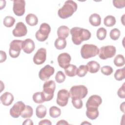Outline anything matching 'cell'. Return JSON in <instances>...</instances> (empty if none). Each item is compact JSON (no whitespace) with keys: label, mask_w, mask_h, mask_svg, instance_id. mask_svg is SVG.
<instances>
[{"label":"cell","mask_w":125,"mask_h":125,"mask_svg":"<svg viewBox=\"0 0 125 125\" xmlns=\"http://www.w3.org/2000/svg\"><path fill=\"white\" fill-rule=\"evenodd\" d=\"M69 28L65 25H62L57 29V35L58 38L65 39L69 34Z\"/></svg>","instance_id":"19"},{"label":"cell","mask_w":125,"mask_h":125,"mask_svg":"<svg viewBox=\"0 0 125 125\" xmlns=\"http://www.w3.org/2000/svg\"><path fill=\"white\" fill-rule=\"evenodd\" d=\"M99 49L95 45L92 44H84L81 49V56L83 59H88L99 54Z\"/></svg>","instance_id":"4"},{"label":"cell","mask_w":125,"mask_h":125,"mask_svg":"<svg viewBox=\"0 0 125 125\" xmlns=\"http://www.w3.org/2000/svg\"><path fill=\"white\" fill-rule=\"evenodd\" d=\"M35 48L34 41L31 39H26L22 42V49L26 54L32 53Z\"/></svg>","instance_id":"17"},{"label":"cell","mask_w":125,"mask_h":125,"mask_svg":"<svg viewBox=\"0 0 125 125\" xmlns=\"http://www.w3.org/2000/svg\"><path fill=\"white\" fill-rule=\"evenodd\" d=\"M0 62L1 63L4 61H5V60H6V53L2 51V50H0Z\"/></svg>","instance_id":"42"},{"label":"cell","mask_w":125,"mask_h":125,"mask_svg":"<svg viewBox=\"0 0 125 125\" xmlns=\"http://www.w3.org/2000/svg\"><path fill=\"white\" fill-rule=\"evenodd\" d=\"M55 71L54 68L51 65L47 64L42 67L39 71V78L43 81L48 80L53 75Z\"/></svg>","instance_id":"10"},{"label":"cell","mask_w":125,"mask_h":125,"mask_svg":"<svg viewBox=\"0 0 125 125\" xmlns=\"http://www.w3.org/2000/svg\"><path fill=\"white\" fill-rule=\"evenodd\" d=\"M106 34H107L106 30L103 27H101L97 30L96 36L98 39L102 41V40H104L105 38Z\"/></svg>","instance_id":"35"},{"label":"cell","mask_w":125,"mask_h":125,"mask_svg":"<svg viewBox=\"0 0 125 125\" xmlns=\"http://www.w3.org/2000/svg\"><path fill=\"white\" fill-rule=\"evenodd\" d=\"M91 124L90 123H87L86 122H83V123H82V124H81V125H83V124Z\"/></svg>","instance_id":"48"},{"label":"cell","mask_w":125,"mask_h":125,"mask_svg":"<svg viewBox=\"0 0 125 125\" xmlns=\"http://www.w3.org/2000/svg\"><path fill=\"white\" fill-rule=\"evenodd\" d=\"M15 19L14 18L11 16H6L5 17L3 21V25L7 27H11L13 26L15 23Z\"/></svg>","instance_id":"33"},{"label":"cell","mask_w":125,"mask_h":125,"mask_svg":"<svg viewBox=\"0 0 125 125\" xmlns=\"http://www.w3.org/2000/svg\"><path fill=\"white\" fill-rule=\"evenodd\" d=\"M65 80V76L64 73L61 71H59L57 72L55 76V80L56 82L59 83H63Z\"/></svg>","instance_id":"37"},{"label":"cell","mask_w":125,"mask_h":125,"mask_svg":"<svg viewBox=\"0 0 125 125\" xmlns=\"http://www.w3.org/2000/svg\"><path fill=\"white\" fill-rule=\"evenodd\" d=\"M113 4L117 8H118V9L123 8L125 6V1L124 0H113Z\"/></svg>","instance_id":"39"},{"label":"cell","mask_w":125,"mask_h":125,"mask_svg":"<svg viewBox=\"0 0 125 125\" xmlns=\"http://www.w3.org/2000/svg\"><path fill=\"white\" fill-rule=\"evenodd\" d=\"M101 72L104 75L109 76L113 73V68L109 65H105L103 66L101 69Z\"/></svg>","instance_id":"38"},{"label":"cell","mask_w":125,"mask_h":125,"mask_svg":"<svg viewBox=\"0 0 125 125\" xmlns=\"http://www.w3.org/2000/svg\"><path fill=\"white\" fill-rule=\"evenodd\" d=\"M104 23L107 27H112L116 23V19L113 16H107L104 18Z\"/></svg>","instance_id":"28"},{"label":"cell","mask_w":125,"mask_h":125,"mask_svg":"<svg viewBox=\"0 0 125 125\" xmlns=\"http://www.w3.org/2000/svg\"><path fill=\"white\" fill-rule=\"evenodd\" d=\"M102 103V99L100 96L97 95H93L87 100L86 103V107L98 108Z\"/></svg>","instance_id":"15"},{"label":"cell","mask_w":125,"mask_h":125,"mask_svg":"<svg viewBox=\"0 0 125 125\" xmlns=\"http://www.w3.org/2000/svg\"><path fill=\"white\" fill-rule=\"evenodd\" d=\"M23 42L22 40H15L10 42L9 53L11 58H16L19 57L22 49Z\"/></svg>","instance_id":"8"},{"label":"cell","mask_w":125,"mask_h":125,"mask_svg":"<svg viewBox=\"0 0 125 125\" xmlns=\"http://www.w3.org/2000/svg\"><path fill=\"white\" fill-rule=\"evenodd\" d=\"M55 88L56 83L53 80L48 81L44 83L42 92L44 101H49L53 99Z\"/></svg>","instance_id":"3"},{"label":"cell","mask_w":125,"mask_h":125,"mask_svg":"<svg viewBox=\"0 0 125 125\" xmlns=\"http://www.w3.org/2000/svg\"><path fill=\"white\" fill-rule=\"evenodd\" d=\"M86 115L90 120H95L99 116V112L98 108H86Z\"/></svg>","instance_id":"20"},{"label":"cell","mask_w":125,"mask_h":125,"mask_svg":"<svg viewBox=\"0 0 125 125\" xmlns=\"http://www.w3.org/2000/svg\"><path fill=\"white\" fill-rule=\"evenodd\" d=\"M86 65L88 67V71L91 73H95L97 72L100 68V64L94 61L89 62Z\"/></svg>","instance_id":"22"},{"label":"cell","mask_w":125,"mask_h":125,"mask_svg":"<svg viewBox=\"0 0 125 125\" xmlns=\"http://www.w3.org/2000/svg\"><path fill=\"white\" fill-rule=\"evenodd\" d=\"M125 60L124 56L121 54L117 55L114 59V63L117 67H121L124 65Z\"/></svg>","instance_id":"30"},{"label":"cell","mask_w":125,"mask_h":125,"mask_svg":"<svg viewBox=\"0 0 125 125\" xmlns=\"http://www.w3.org/2000/svg\"><path fill=\"white\" fill-rule=\"evenodd\" d=\"M70 32L72 36V41L76 45L81 44L83 41L90 39L91 36V34L88 30L79 27H73Z\"/></svg>","instance_id":"1"},{"label":"cell","mask_w":125,"mask_h":125,"mask_svg":"<svg viewBox=\"0 0 125 125\" xmlns=\"http://www.w3.org/2000/svg\"><path fill=\"white\" fill-rule=\"evenodd\" d=\"M54 45L58 50L63 49L66 46V41L64 38H58L55 41Z\"/></svg>","instance_id":"26"},{"label":"cell","mask_w":125,"mask_h":125,"mask_svg":"<svg viewBox=\"0 0 125 125\" xmlns=\"http://www.w3.org/2000/svg\"><path fill=\"white\" fill-rule=\"evenodd\" d=\"M25 107V104L22 101L16 103L10 109V114L12 117L18 118L21 114Z\"/></svg>","instance_id":"11"},{"label":"cell","mask_w":125,"mask_h":125,"mask_svg":"<svg viewBox=\"0 0 125 125\" xmlns=\"http://www.w3.org/2000/svg\"><path fill=\"white\" fill-rule=\"evenodd\" d=\"M70 97L69 92L65 89H62L58 92L57 104L60 106H65L67 105Z\"/></svg>","instance_id":"9"},{"label":"cell","mask_w":125,"mask_h":125,"mask_svg":"<svg viewBox=\"0 0 125 125\" xmlns=\"http://www.w3.org/2000/svg\"><path fill=\"white\" fill-rule=\"evenodd\" d=\"M125 68H121L116 70L114 74L115 79L118 81H122L125 79Z\"/></svg>","instance_id":"32"},{"label":"cell","mask_w":125,"mask_h":125,"mask_svg":"<svg viewBox=\"0 0 125 125\" xmlns=\"http://www.w3.org/2000/svg\"><path fill=\"white\" fill-rule=\"evenodd\" d=\"M39 125H52V123L51 121L47 119H44L41 120L39 123Z\"/></svg>","instance_id":"43"},{"label":"cell","mask_w":125,"mask_h":125,"mask_svg":"<svg viewBox=\"0 0 125 125\" xmlns=\"http://www.w3.org/2000/svg\"><path fill=\"white\" fill-rule=\"evenodd\" d=\"M22 125H33V123L32 122V121L31 120H30V119H27L26 120H25L24 122H23Z\"/></svg>","instance_id":"44"},{"label":"cell","mask_w":125,"mask_h":125,"mask_svg":"<svg viewBox=\"0 0 125 125\" xmlns=\"http://www.w3.org/2000/svg\"><path fill=\"white\" fill-rule=\"evenodd\" d=\"M90 23L94 26H98L101 23V18L100 16L97 13L91 14L89 18Z\"/></svg>","instance_id":"21"},{"label":"cell","mask_w":125,"mask_h":125,"mask_svg":"<svg viewBox=\"0 0 125 125\" xmlns=\"http://www.w3.org/2000/svg\"><path fill=\"white\" fill-rule=\"evenodd\" d=\"M36 114L39 118L42 119L44 118L46 114V107L42 104L38 105L36 109Z\"/></svg>","instance_id":"25"},{"label":"cell","mask_w":125,"mask_h":125,"mask_svg":"<svg viewBox=\"0 0 125 125\" xmlns=\"http://www.w3.org/2000/svg\"><path fill=\"white\" fill-rule=\"evenodd\" d=\"M71 60L70 55L67 53H62L59 55L57 58L59 66L62 68H65L69 65Z\"/></svg>","instance_id":"16"},{"label":"cell","mask_w":125,"mask_h":125,"mask_svg":"<svg viewBox=\"0 0 125 125\" xmlns=\"http://www.w3.org/2000/svg\"><path fill=\"white\" fill-rule=\"evenodd\" d=\"M77 69V67L75 65L71 64L64 68V72L67 76L72 77L76 75Z\"/></svg>","instance_id":"24"},{"label":"cell","mask_w":125,"mask_h":125,"mask_svg":"<svg viewBox=\"0 0 125 125\" xmlns=\"http://www.w3.org/2000/svg\"><path fill=\"white\" fill-rule=\"evenodd\" d=\"M2 104L5 106H9L12 104L14 101V96L12 94L8 92H5L0 97Z\"/></svg>","instance_id":"18"},{"label":"cell","mask_w":125,"mask_h":125,"mask_svg":"<svg viewBox=\"0 0 125 125\" xmlns=\"http://www.w3.org/2000/svg\"><path fill=\"white\" fill-rule=\"evenodd\" d=\"M69 92L72 99H82L87 95L88 90L83 85H74L70 88Z\"/></svg>","instance_id":"5"},{"label":"cell","mask_w":125,"mask_h":125,"mask_svg":"<svg viewBox=\"0 0 125 125\" xmlns=\"http://www.w3.org/2000/svg\"><path fill=\"white\" fill-rule=\"evenodd\" d=\"M25 21L29 25L35 26L38 24V19L35 14L30 13L26 16Z\"/></svg>","instance_id":"23"},{"label":"cell","mask_w":125,"mask_h":125,"mask_svg":"<svg viewBox=\"0 0 125 125\" xmlns=\"http://www.w3.org/2000/svg\"><path fill=\"white\" fill-rule=\"evenodd\" d=\"M125 83H124L123 85L120 87L117 91V94L118 96L122 99L125 98Z\"/></svg>","instance_id":"41"},{"label":"cell","mask_w":125,"mask_h":125,"mask_svg":"<svg viewBox=\"0 0 125 125\" xmlns=\"http://www.w3.org/2000/svg\"><path fill=\"white\" fill-rule=\"evenodd\" d=\"M125 103H123L122 104L120 105V110L122 111L123 113H125V105H124Z\"/></svg>","instance_id":"46"},{"label":"cell","mask_w":125,"mask_h":125,"mask_svg":"<svg viewBox=\"0 0 125 125\" xmlns=\"http://www.w3.org/2000/svg\"><path fill=\"white\" fill-rule=\"evenodd\" d=\"M27 33V29L26 25L22 22H18L15 28L12 31V34L14 37H21L24 36Z\"/></svg>","instance_id":"14"},{"label":"cell","mask_w":125,"mask_h":125,"mask_svg":"<svg viewBox=\"0 0 125 125\" xmlns=\"http://www.w3.org/2000/svg\"><path fill=\"white\" fill-rule=\"evenodd\" d=\"M77 10V4L73 0H69L65 1L64 5L59 9L58 15L62 19L71 17Z\"/></svg>","instance_id":"2"},{"label":"cell","mask_w":125,"mask_h":125,"mask_svg":"<svg viewBox=\"0 0 125 125\" xmlns=\"http://www.w3.org/2000/svg\"><path fill=\"white\" fill-rule=\"evenodd\" d=\"M72 103L74 107L77 109H80L83 106L82 99H72Z\"/></svg>","instance_id":"40"},{"label":"cell","mask_w":125,"mask_h":125,"mask_svg":"<svg viewBox=\"0 0 125 125\" xmlns=\"http://www.w3.org/2000/svg\"><path fill=\"white\" fill-rule=\"evenodd\" d=\"M25 1L23 0H15L13 1V10L17 16H21L25 13Z\"/></svg>","instance_id":"12"},{"label":"cell","mask_w":125,"mask_h":125,"mask_svg":"<svg viewBox=\"0 0 125 125\" xmlns=\"http://www.w3.org/2000/svg\"><path fill=\"white\" fill-rule=\"evenodd\" d=\"M57 125H69V124L64 120H61L57 123Z\"/></svg>","instance_id":"45"},{"label":"cell","mask_w":125,"mask_h":125,"mask_svg":"<svg viewBox=\"0 0 125 125\" xmlns=\"http://www.w3.org/2000/svg\"><path fill=\"white\" fill-rule=\"evenodd\" d=\"M120 35H121L120 31L117 28L112 29L110 31V34H109L110 38L114 41L117 40L119 38Z\"/></svg>","instance_id":"36"},{"label":"cell","mask_w":125,"mask_h":125,"mask_svg":"<svg viewBox=\"0 0 125 125\" xmlns=\"http://www.w3.org/2000/svg\"><path fill=\"white\" fill-rule=\"evenodd\" d=\"M33 101L37 104H42L45 102L43 100L42 92L35 93L33 95Z\"/></svg>","instance_id":"34"},{"label":"cell","mask_w":125,"mask_h":125,"mask_svg":"<svg viewBox=\"0 0 125 125\" xmlns=\"http://www.w3.org/2000/svg\"><path fill=\"white\" fill-rule=\"evenodd\" d=\"M46 58V50L44 48H41L38 50L33 57L34 63L40 65L43 63Z\"/></svg>","instance_id":"13"},{"label":"cell","mask_w":125,"mask_h":125,"mask_svg":"<svg viewBox=\"0 0 125 125\" xmlns=\"http://www.w3.org/2000/svg\"><path fill=\"white\" fill-rule=\"evenodd\" d=\"M116 52V47L113 45L104 46L99 49V57L102 60H106L114 56Z\"/></svg>","instance_id":"7"},{"label":"cell","mask_w":125,"mask_h":125,"mask_svg":"<svg viewBox=\"0 0 125 125\" xmlns=\"http://www.w3.org/2000/svg\"><path fill=\"white\" fill-rule=\"evenodd\" d=\"M88 67L86 65H81L77 69L76 75L80 77H83L87 73Z\"/></svg>","instance_id":"31"},{"label":"cell","mask_w":125,"mask_h":125,"mask_svg":"<svg viewBox=\"0 0 125 125\" xmlns=\"http://www.w3.org/2000/svg\"><path fill=\"white\" fill-rule=\"evenodd\" d=\"M51 31L50 25L46 23H42L41 24L40 29L36 32L35 37L36 39L40 42L45 41L48 37Z\"/></svg>","instance_id":"6"},{"label":"cell","mask_w":125,"mask_h":125,"mask_svg":"<svg viewBox=\"0 0 125 125\" xmlns=\"http://www.w3.org/2000/svg\"><path fill=\"white\" fill-rule=\"evenodd\" d=\"M0 10H1V9H2L3 8H4L5 7V5H6V1H4V3H2V2H1V1L0 0Z\"/></svg>","instance_id":"47"},{"label":"cell","mask_w":125,"mask_h":125,"mask_svg":"<svg viewBox=\"0 0 125 125\" xmlns=\"http://www.w3.org/2000/svg\"><path fill=\"white\" fill-rule=\"evenodd\" d=\"M61 114V110L59 107L56 106H52L49 108V115L51 117L56 118L59 117Z\"/></svg>","instance_id":"29"},{"label":"cell","mask_w":125,"mask_h":125,"mask_svg":"<svg viewBox=\"0 0 125 125\" xmlns=\"http://www.w3.org/2000/svg\"><path fill=\"white\" fill-rule=\"evenodd\" d=\"M33 114V110L31 106L29 105H25V107L22 112L21 116L23 118H29L32 116Z\"/></svg>","instance_id":"27"}]
</instances>
